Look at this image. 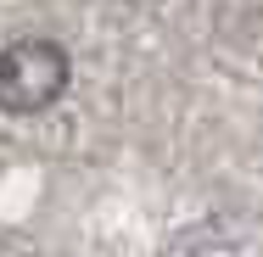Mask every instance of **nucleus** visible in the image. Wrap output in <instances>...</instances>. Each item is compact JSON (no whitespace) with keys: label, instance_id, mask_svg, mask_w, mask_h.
<instances>
[{"label":"nucleus","instance_id":"f257e3e1","mask_svg":"<svg viewBox=\"0 0 263 257\" xmlns=\"http://www.w3.org/2000/svg\"><path fill=\"white\" fill-rule=\"evenodd\" d=\"M73 62L56 39H17L0 51V112L11 117H34L45 106L62 101Z\"/></svg>","mask_w":263,"mask_h":257}]
</instances>
